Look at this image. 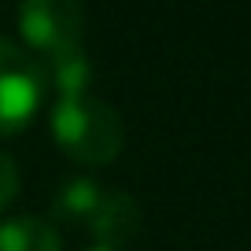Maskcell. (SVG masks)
<instances>
[{"instance_id":"cell-1","label":"cell","mask_w":251,"mask_h":251,"mask_svg":"<svg viewBox=\"0 0 251 251\" xmlns=\"http://www.w3.org/2000/svg\"><path fill=\"white\" fill-rule=\"evenodd\" d=\"M89 81H93L89 63L74 67L67 74H55L52 78L55 100H52V111H48V126H52L55 144L74 163L103 166L118 159V151L126 144V126L111 103L93 96Z\"/></svg>"},{"instance_id":"cell-3","label":"cell","mask_w":251,"mask_h":251,"mask_svg":"<svg viewBox=\"0 0 251 251\" xmlns=\"http://www.w3.org/2000/svg\"><path fill=\"white\" fill-rule=\"evenodd\" d=\"M45 67L19 41L0 33V137H15L45 103Z\"/></svg>"},{"instance_id":"cell-7","label":"cell","mask_w":251,"mask_h":251,"mask_svg":"<svg viewBox=\"0 0 251 251\" xmlns=\"http://www.w3.org/2000/svg\"><path fill=\"white\" fill-rule=\"evenodd\" d=\"M15 192H19V170H15V163L0 151V214H4V207L15 200Z\"/></svg>"},{"instance_id":"cell-6","label":"cell","mask_w":251,"mask_h":251,"mask_svg":"<svg viewBox=\"0 0 251 251\" xmlns=\"http://www.w3.org/2000/svg\"><path fill=\"white\" fill-rule=\"evenodd\" d=\"M100 196H103V185H96V181H67L59 188V196H55V218L85 229Z\"/></svg>"},{"instance_id":"cell-4","label":"cell","mask_w":251,"mask_h":251,"mask_svg":"<svg viewBox=\"0 0 251 251\" xmlns=\"http://www.w3.org/2000/svg\"><path fill=\"white\" fill-rule=\"evenodd\" d=\"M89 233H93L96 248H111L118 251L122 244H129L141 229V211H137L133 196L115 192V188H103L100 203H96L93 218H89Z\"/></svg>"},{"instance_id":"cell-2","label":"cell","mask_w":251,"mask_h":251,"mask_svg":"<svg viewBox=\"0 0 251 251\" xmlns=\"http://www.w3.org/2000/svg\"><path fill=\"white\" fill-rule=\"evenodd\" d=\"M19 33L37 63L52 67V78L85 67V8L81 0H23Z\"/></svg>"},{"instance_id":"cell-5","label":"cell","mask_w":251,"mask_h":251,"mask_svg":"<svg viewBox=\"0 0 251 251\" xmlns=\"http://www.w3.org/2000/svg\"><path fill=\"white\" fill-rule=\"evenodd\" d=\"M0 251H59V233L37 214L0 222Z\"/></svg>"},{"instance_id":"cell-8","label":"cell","mask_w":251,"mask_h":251,"mask_svg":"<svg viewBox=\"0 0 251 251\" xmlns=\"http://www.w3.org/2000/svg\"><path fill=\"white\" fill-rule=\"evenodd\" d=\"M89 251H111V248H89Z\"/></svg>"}]
</instances>
